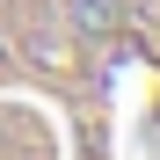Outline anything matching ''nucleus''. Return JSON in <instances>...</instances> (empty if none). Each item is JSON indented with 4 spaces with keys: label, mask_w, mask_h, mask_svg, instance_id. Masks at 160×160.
Instances as JSON below:
<instances>
[{
    "label": "nucleus",
    "mask_w": 160,
    "mask_h": 160,
    "mask_svg": "<svg viewBox=\"0 0 160 160\" xmlns=\"http://www.w3.org/2000/svg\"><path fill=\"white\" fill-rule=\"evenodd\" d=\"M0 160H160V0H0Z\"/></svg>",
    "instance_id": "1"
}]
</instances>
